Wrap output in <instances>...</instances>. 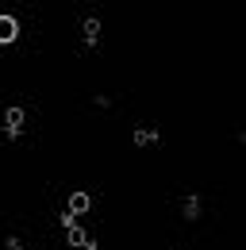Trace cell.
I'll list each match as a JSON object with an SVG mask.
<instances>
[{
	"label": "cell",
	"instance_id": "cell-2",
	"mask_svg": "<svg viewBox=\"0 0 246 250\" xmlns=\"http://www.w3.org/2000/svg\"><path fill=\"white\" fill-rule=\"evenodd\" d=\"M92 208H96V200H92V192L89 188H73V192H69V196H65V212H69V216H89Z\"/></svg>",
	"mask_w": 246,
	"mask_h": 250
},
{
	"label": "cell",
	"instance_id": "cell-1",
	"mask_svg": "<svg viewBox=\"0 0 246 250\" xmlns=\"http://www.w3.org/2000/svg\"><path fill=\"white\" fill-rule=\"evenodd\" d=\"M27 108L23 104H4V116H0V127H4V139L8 143H23V131H27Z\"/></svg>",
	"mask_w": 246,
	"mask_h": 250
},
{
	"label": "cell",
	"instance_id": "cell-4",
	"mask_svg": "<svg viewBox=\"0 0 246 250\" xmlns=\"http://www.w3.org/2000/svg\"><path fill=\"white\" fill-rule=\"evenodd\" d=\"M4 250H31V243L23 239V235H16V231H8V235H4Z\"/></svg>",
	"mask_w": 246,
	"mask_h": 250
},
{
	"label": "cell",
	"instance_id": "cell-3",
	"mask_svg": "<svg viewBox=\"0 0 246 250\" xmlns=\"http://www.w3.org/2000/svg\"><path fill=\"white\" fill-rule=\"evenodd\" d=\"M16 39H20V16L0 12V46H12Z\"/></svg>",
	"mask_w": 246,
	"mask_h": 250
}]
</instances>
